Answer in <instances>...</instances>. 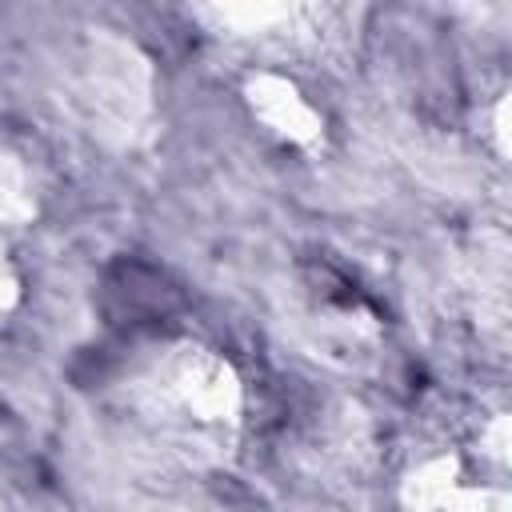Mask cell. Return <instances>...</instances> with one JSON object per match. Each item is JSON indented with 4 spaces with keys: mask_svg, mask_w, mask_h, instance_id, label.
Segmentation results:
<instances>
[{
    "mask_svg": "<svg viewBox=\"0 0 512 512\" xmlns=\"http://www.w3.org/2000/svg\"><path fill=\"white\" fill-rule=\"evenodd\" d=\"M24 300V264H20V244L0 232V316L16 312Z\"/></svg>",
    "mask_w": 512,
    "mask_h": 512,
    "instance_id": "8",
    "label": "cell"
},
{
    "mask_svg": "<svg viewBox=\"0 0 512 512\" xmlns=\"http://www.w3.org/2000/svg\"><path fill=\"white\" fill-rule=\"evenodd\" d=\"M484 120V132H488V144H492V156L504 160L508 156V92H492L488 100V112H480Z\"/></svg>",
    "mask_w": 512,
    "mask_h": 512,
    "instance_id": "9",
    "label": "cell"
},
{
    "mask_svg": "<svg viewBox=\"0 0 512 512\" xmlns=\"http://www.w3.org/2000/svg\"><path fill=\"white\" fill-rule=\"evenodd\" d=\"M236 104L244 120L280 152L320 156L332 144V116L312 92V72L264 60H236Z\"/></svg>",
    "mask_w": 512,
    "mask_h": 512,
    "instance_id": "6",
    "label": "cell"
},
{
    "mask_svg": "<svg viewBox=\"0 0 512 512\" xmlns=\"http://www.w3.org/2000/svg\"><path fill=\"white\" fill-rule=\"evenodd\" d=\"M104 420L116 444L160 472H216L244 440L248 388L212 344L168 336L132 352L104 388Z\"/></svg>",
    "mask_w": 512,
    "mask_h": 512,
    "instance_id": "1",
    "label": "cell"
},
{
    "mask_svg": "<svg viewBox=\"0 0 512 512\" xmlns=\"http://www.w3.org/2000/svg\"><path fill=\"white\" fill-rule=\"evenodd\" d=\"M140 512H216V508H208L200 500H156V504H148Z\"/></svg>",
    "mask_w": 512,
    "mask_h": 512,
    "instance_id": "10",
    "label": "cell"
},
{
    "mask_svg": "<svg viewBox=\"0 0 512 512\" xmlns=\"http://www.w3.org/2000/svg\"><path fill=\"white\" fill-rule=\"evenodd\" d=\"M392 512H512V416L500 396L448 404L392 468Z\"/></svg>",
    "mask_w": 512,
    "mask_h": 512,
    "instance_id": "2",
    "label": "cell"
},
{
    "mask_svg": "<svg viewBox=\"0 0 512 512\" xmlns=\"http://www.w3.org/2000/svg\"><path fill=\"white\" fill-rule=\"evenodd\" d=\"M44 204L48 184L36 156L16 140H0V232L20 244L44 220Z\"/></svg>",
    "mask_w": 512,
    "mask_h": 512,
    "instance_id": "7",
    "label": "cell"
},
{
    "mask_svg": "<svg viewBox=\"0 0 512 512\" xmlns=\"http://www.w3.org/2000/svg\"><path fill=\"white\" fill-rule=\"evenodd\" d=\"M284 296V324L292 340L332 372H372L392 340L384 296L372 280L328 252L292 260Z\"/></svg>",
    "mask_w": 512,
    "mask_h": 512,
    "instance_id": "4",
    "label": "cell"
},
{
    "mask_svg": "<svg viewBox=\"0 0 512 512\" xmlns=\"http://www.w3.org/2000/svg\"><path fill=\"white\" fill-rule=\"evenodd\" d=\"M52 92L76 132L108 152L140 148L156 128L160 88L152 56L116 28L88 24L72 32L56 52Z\"/></svg>",
    "mask_w": 512,
    "mask_h": 512,
    "instance_id": "3",
    "label": "cell"
},
{
    "mask_svg": "<svg viewBox=\"0 0 512 512\" xmlns=\"http://www.w3.org/2000/svg\"><path fill=\"white\" fill-rule=\"evenodd\" d=\"M0 512H8V508H4V500H0Z\"/></svg>",
    "mask_w": 512,
    "mask_h": 512,
    "instance_id": "11",
    "label": "cell"
},
{
    "mask_svg": "<svg viewBox=\"0 0 512 512\" xmlns=\"http://www.w3.org/2000/svg\"><path fill=\"white\" fill-rule=\"evenodd\" d=\"M352 16L340 4H196L188 20L204 28L236 60L288 68H320L336 60L352 36Z\"/></svg>",
    "mask_w": 512,
    "mask_h": 512,
    "instance_id": "5",
    "label": "cell"
}]
</instances>
